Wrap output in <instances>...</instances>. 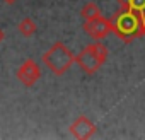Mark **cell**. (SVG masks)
<instances>
[{
  "mask_svg": "<svg viewBox=\"0 0 145 140\" xmlns=\"http://www.w3.org/2000/svg\"><path fill=\"white\" fill-rule=\"evenodd\" d=\"M111 21V27H113V34H116L121 41L125 43H131L137 38L143 36V27H145V16L130 9H121L113 14Z\"/></svg>",
  "mask_w": 145,
  "mask_h": 140,
  "instance_id": "6da1fadb",
  "label": "cell"
},
{
  "mask_svg": "<svg viewBox=\"0 0 145 140\" xmlns=\"http://www.w3.org/2000/svg\"><path fill=\"white\" fill-rule=\"evenodd\" d=\"M41 60L55 75H63L75 63V55L68 50L67 44H63L61 41H56L43 53Z\"/></svg>",
  "mask_w": 145,
  "mask_h": 140,
  "instance_id": "7a4b0ae2",
  "label": "cell"
},
{
  "mask_svg": "<svg viewBox=\"0 0 145 140\" xmlns=\"http://www.w3.org/2000/svg\"><path fill=\"white\" fill-rule=\"evenodd\" d=\"M82 29H84V33H86L89 38H92L94 41H103L104 38H108V36L113 33L111 21L106 19V17H103V16H99V17H96V19H92V21H84Z\"/></svg>",
  "mask_w": 145,
  "mask_h": 140,
  "instance_id": "3957f363",
  "label": "cell"
},
{
  "mask_svg": "<svg viewBox=\"0 0 145 140\" xmlns=\"http://www.w3.org/2000/svg\"><path fill=\"white\" fill-rule=\"evenodd\" d=\"M17 79H19V82H21L22 86L33 87V86L41 79V67H39L34 60H31V58L24 60V63H22V65L19 67V70H17Z\"/></svg>",
  "mask_w": 145,
  "mask_h": 140,
  "instance_id": "277c9868",
  "label": "cell"
},
{
  "mask_svg": "<svg viewBox=\"0 0 145 140\" xmlns=\"http://www.w3.org/2000/svg\"><path fill=\"white\" fill-rule=\"evenodd\" d=\"M75 63L82 68V72H86L87 75H92V74H96L97 70L104 65L101 60H99V56L91 50V46H87V48H84L77 56H75Z\"/></svg>",
  "mask_w": 145,
  "mask_h": 140,
  "instance_id": "5b68a950",
  "label": "cell"
},
{
  "mask_svg": "<svg viewBox=\"0 0 145 140\" xmlns=\"http://www.w3.org/2000/svg\"><path fill=\"white\" fill-rule=\"evenodd\" d=\"M97 131L96 125L86 116V114H80L75 118V121L70 125V133L74 135L75 138H80V140H86V138H91L94 137Z\"/></svg>",
  "mask_w": 145,
  "mask_h": 140,
  "instance_id": "8992f818",
  "label": "cell"
},
{
  "mask_svg": "<svg viewBox=\"0 0 145 140\" xmlns=\"http://www.w3.org/2000/svg\"><path fill=\"white\" fill-rule=\"evenodd\" d=\"M17 31H19L24 38H31V36L36 34L38 26H36V22H34L31 17H24V19L17 24Z\"/></svg>",
  "mask_w": 145,
  "mask_h": 140,
  "instance_id": "52a82bcc",
  "label": "cell"
},
{
  "mask_svg": "<svg viewBox=\"0 0 145 140\" xmlns=\"http://www.w3.org/2000/svg\"><path fill=\"white\" fill-rule=\"evenodd\" d=\"M99 16H103V14H101V10H99V7H97L96 2H87L80 9V17L84 21H92V19H96Z\"/></svg>",
  "mask_w": 145,
  "mask_h": 140,
  "instance_id": "ba28073f",
  "label": "cell"
},
{
  "mask_svg": "<svg viewBox=\"0 0 145 140\" xmlns=\"http://www.w3.org/2000/svg\"><path fill=\"white\" fill-rule=\"evenodd\" d=\"M121 9H130L145 16V0H120Z\"/></svg>",
  "mask_w": 145,
  "mask_h": 140,
  "instance_id": "9c48e42d",
  "label": "cell"
},
{
  "mask_svg": "<svg viewBox=\"0 0 145 140\" xmlns=\"http://www.w3.org/2000/svg\"><path fill=\"white\" fill-rule=\"evenodd\" d=\"M89 46H91V50L99 56V60H101L103 63H106V60H108V55H109V53H108V48L103 44V41H94V43H92V44H89Z\"/></svg>",
  "mask_w": 145,
  "mask_h": 140,
  "instance_id": "30bf717a",
  "label": "cell"
},
{
  "mask_svg": "<svg viewBox=\"0 0 145 140\" xmlns=\"http://www.w3.org/2000/svg\"><path fill=\"white\" fill-rule=\"evenodd\" d=\"M4 39H5V33H4V29H2V27H0V43H2Z\"/></svg>",
  "mask_w": 145,
  "mask_h": 140,
  "instance_id": "8fae6325",
  "label": "cell"
},
{
  "mask_svg": "<svg viewBox=\"0 0 145 140\" xmlns=\"http://www.w3.org/2000/svg\"><path fill=\"white\" fill-rule=\"evenodd\" d=\"M2 2H5L7 5H14V4L17 2V0H2Z\"/></svg>",
  "mask_w": 145,
  "mask_h": 140,
  "instance_id": "7c38bea8",
  "label": "cell"
},
{
  "mask_svg": "<svg viewBox=\"0 0 145 140\" xmlns=\"http://www.w3.org/2000/svg\"><path fill=\"white\" fill-rule=\"evenodd\" d=\"M143 36H145V27H143Z\"/></svg>",
  "mask_w": 145,
  "mask_h": 140,
  "instance_id": "4fadbf2b",
  "label": "cell"
}]
</instances>
